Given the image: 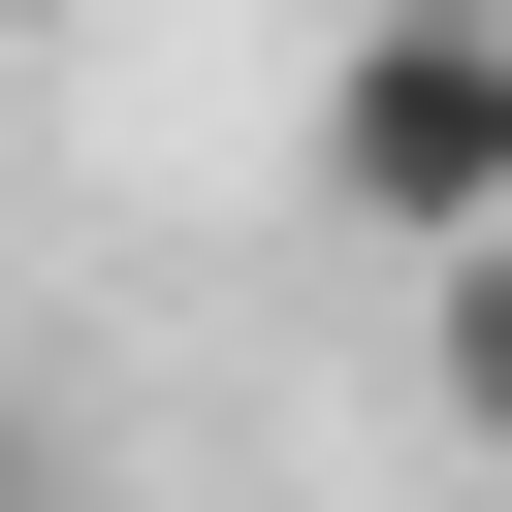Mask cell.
<instances>
[{
	"label": "cell",
	"mask_w": 512,
	"mask_h": 512,
	"mask_svg": "<svg viewBox=\"0 0 512 512\" xmlns=\"http://www.w3.org/2000/svg\"><path fill=\"white\" fill-rule=\"evenodd\" d=\"M320 224H384L416 288L512 256V0H320Z\"/></svg>",
	"instance_id": "obj_1"
},
{
	"label": "cell",
	"mask_w": 512,
	"mask_h": 512,
	"mask_svg": "<svg viewBox=\"0 0 512 512\" xmlns=\"http://www.w3.org/2000/svg\"><path fill=\"white\" fill-rule=\"evenodd\" d=\"M416 384H448V416L512 448V256H448V288H416Z\"/></svg>",
	"instance_id": "obj_2"
},
{
	"label": "cell",
	"mask_w": 512,
	"mask_h": 512,
	"mask_svg": "<svg viewBox=\"0 0 512 512\" xmlns=\"http://www.w3.org/2000/svg\"><path fill=\"white\" fill-rule=\"evenodd\" d=\"M0 512H64V448H32V416H0Z\"/></svg>",
	"instance_id": "obj_3"
}]
</instances>
